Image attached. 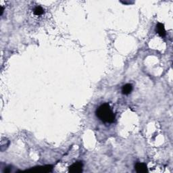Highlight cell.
I'll return each instance as SVG.
<instances>
[{
  "mask_svg": "<svg viewBox=\"0 0 173 173\" xmlns=\"http://www.w3.org/2000/svg\"><path fill=\"white\" fill-rule=\"evenodd\" d=\"M53 166L51 165H46L43 166L34 167V168H31L30 170H26V172H49L52 170Z\"/></svg>",
  "mask_w": 173,
  "mask_h": 173,
  "instance_id": "2",
  "label": "cell"
},
{
  "mask_svg": "<svg viewBox=\"0 0 173 173\" xmlns=\"http://www.w3.org/2000/svg\"><path fill=\"white\" fill-rule=\"evenodd\" d=\"M1 15H2L3 14V11H4V8H3V7H2V6H1Z\"/></svg>",
  "mask_w": 173,
  "mask_h": 173,
  "instance_id": "8",
  "label": "cell"
},
{
  "mask_svg": "<svg viewBox=\"0 0 173 173\" xmlns=\"http://www.w3.org/2000/svg\"><path fill=\"white\" fill-rule=\"evenodd\" d=\"M96 116L103 122L112 123L115 120V114L108 103L101 105L96 110Z\"/></svg>",
  "mask_w": 173,
  "mask_h": 173,
  "instance_id": "1",
  "label": "cell"
},
{
  "mask_svg": "<svg viewBox=\"0 0 173 173\" xmlns=\"http://www.w3.org/2000/svg\"><path fill=\"white\" fill-rule=\"evenodd\" d=\"M34 14L36 16H41L44 14V9L41 6H36L33 10Z\"/></svg>",
  "mask_w": 173,
  "mask_h": 173,
  "instance_id": "7",
  "label": "cell"
},
{
  "mask_svg": "<svg viewBox=\"0 0 173 173\" xmlns=\"http://www.w3.org/2000/svg\"><path fill=\"white\" fill-rule=\"evenodd\" d=\"M134 168H135L136 171L139 173L146 172L148 171L147 166H146V164H144V163H137V164L135 165V166H134Z\"/></svg>",
  "mask_w": 173,
  "mask_h": 173,
  "instance_id": "5",
  "label": "cell"
},
{
  "mask_svg": "<svg viewBox=\"0 0 173 173\" xmlns=\"http://www.w3.org/2000/svg\"><path fill=\"white\" fill-rule=\"evenodd\" d=\"M156 32L162 37H164L166 35V30H165L164 25L162 23H158L156 25Z\"/></svg>",
  "mask_w": 173,
  "mask_h": 173,
  "instance_id": "4",
  "label": "cell"
},
{
  "mask_svg": "<svg viewBox=\"0 0 173 173\" xmlns=\"http://www.w3.org/2000/svg\"><path fill=\"white\" fill-rule=\"evenodd\" d=\"M132 91V85L131 84H126L122 86V92L124 95H128Z\"/></svg>",
  "mask_w": 173,
  "mask_h": 173,
  "instance_id": "6",
  "label": "cell"
},
{
  "mask_svg": "<svg viewBox=\"0 0 173 173\" xmlns=\"http://www.w3.org/2000/svg\"><path fill=\"white\" fill-rule=\"evenodd\" d=\"M69 171L71 172L78 173L82 171V164L80 162H77L72 164L69 167Z\"/></svg>",
  "mask_w": 173,
  "mask_h": 173,
  "instance_id": "3",
  "label": "cell"
}]
</instances>
